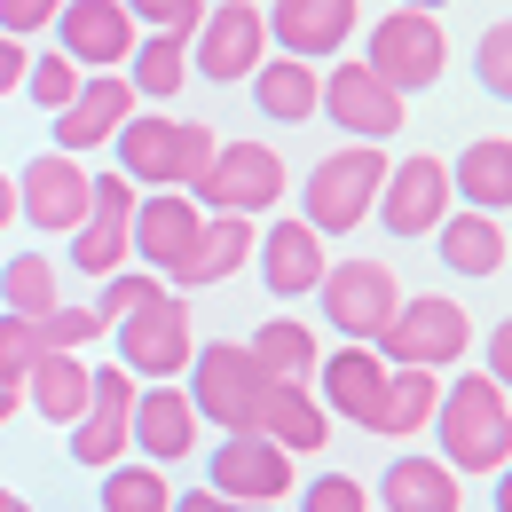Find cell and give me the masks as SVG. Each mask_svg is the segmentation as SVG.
Wrapping results in <instances>:
<instances>
[{
    "label": "cell",
    "mask_w": 512,
    "mask_h": 512,
    "mask_svg": "<svg viewBox=\"0 0 512 512\" xmlns=\"http://www.w3.org/2000/svg\"><path fill=\"white\" fill-rule=\"evenodd\" d=\"M253 221L245 213H205V229H197V253H190V276H182V292L197 284H221V276H237L245 260H253Z\"/></svg>",
    "instance_id": "1f68e13d"
},
{
    "label": "cell",
    "mask_w": 512,
    "mask_h": 512,
    "mask_svg": "<svg viewBox=\"0 0 512 512\" xmlns=\"http://www.w3.org/2000/svg\"><path fill=\"white\" fill-rule=\"evenodd\" d=\"M379 182H386V150L379 142H347V150H331V158L308 166L300 221H308L316 237H355V229L371 221V205H379Z\"/></svg>",
    "instance_id": "3957f363"
},
{
    "label": "cell",
    "mask_w": 512,
    "mask_h": 512,
    "mask_svg": "<svg viewBox=\"0 0 512 512\" xmlns=\"http://www.w3.org/2000/svg\"><path fill=\"white\" fill-rule=\"evenodd\" d=\"M87 339H103V316H95V308H48V316H40V347H56V355H79Z\"/></svg>",
    "instance_id": "f35d334b"
},
{
    "label": "cell",
    "mask_w": 512,
    "mask_h": 512,
    "mask_svg": "<svg viewBox=\"0 0 512 512\" xmlns=\"http://www.w3.org/2000/svg\"><path fill=\"white\" fill-rule=\"evenodd\" d=\"M40 355H48V347H40V323L32 316H0V379L24 386V371H32Z\"/></svg>",
    "instance_id": "74e56055"
},
{
    "label": "cell",
    "mask_w": 512,
    "mask_h": 512,
    "mask_svg": "<svg viewBox=\"0 0 512 512\" xmlns=\"http://www.w3.org/2000/svg\"><path fill=\"white\" fill-rule=\"evenodd\" d=\"M292 473H300V457L276 449L268 434H229V442H213L205 489L221 505H284L292 497Z\"/></svg>",
    "instance_id": "9c48e42d"
},
{
    "label": "cell",
    "mask_w": 512,
    "mask_h": 512,
    "mask_svg": "<svg viewBox=\"0 0 512 512\" xmlns=\"http://www.w3.org/2000/svg\"><path fill=\"white\" fill-rule=\"evenodd\" d=\"M300 512H371V489H363L355 473H316V481L300 489Z\"/></svg>",
    "instance_id": "ab89813d"
},
{
    "label": "cell",
    "mask_w": 512,
    "mask_h": 512,
    "mask_svg": "<svg viewBox=\"0 0 512 512\" xmlns=\"http://www.w3.org/2000/svg\"><path fill=\"white\" fill-rule=\"evenodd\" d=\"M87 379H95V371H87L79 355H56V347H48V355L24 371V402H32L48 426H79V410H87Z\"/></svg>",
    "instance_id": "4dcf8cb0"
},
{
    "label": "cell",
    "mask_w": 512,
    "mask_h": 512,
    "mask_svg": "<svg viewBox=\"0 0 512 512\" xmlns=\"http://www.w3.org/2000/svg\"><path fill=\"white\" fill-rule=\"evenodd\" d=\"M371 505L379 512H457V473H449L442 457H394L379 473V489H371Z\"/></svg>",
    "instance_id": "83f0119b"
},
{
    "label": "cell",
    "mask_w": 512,
    "mask_h": 512,
    "mask_svg": "<svg viewBox=\"0 0 512 512\" xmlns=\"http://www.w3.org/2000/svg\"><path fill=\"white\" fill-rule=\"evenodd\" d=\"M0 512H32V505H24V497H16V489H0Z\"/></svg>",
    "instance_id": "681fc988"
},
{
    "label": "cell",
    "mask_w": 512,
    "mask_h": 512,
    "mask_svg": "<svg viewBox=\"0 0 512 512\" xmlns=\"http://www.w3.org/2000/svg\"><path fill=\"white\" fill-rule=\"evenodd\" d=\"M316 379H323L316 402L331 410V418H355V426H371V410H379V386H386V363L363 347V339H347L339 355H323Z\"/></svg>",
    "instance_id": "cb8c5ba5"
},
{
    "label": "cell",
    "mask_w": 512,
    "mask_h": 512,
    "mask_svg": "<svg viewBox=\"0 0 512 512\" xmlns=\"http://www.w3.org/2000/svg\"><path fill=\"white\" fill-rule=\"evenodd\" d=\"M111 142H119V174H127L134 190H190L221 134L197 127V119H174V111H142Z\"/></svg>",
    "instance_id": "7a4b0ae2"
},
{
    "label": "cell",
    "mask_w": 512,
    "mask_h": 512,
    "mask_svg": "<svg viewBox=\"0 0 512 512\" xmlns=\"http://www.w3.org/2000/svg\"><path fill=\"white\" fill-rule=\"evenodd\" d=\"M449 197L473 205V213H505V205H512V134L465 142L457 166H449Z\"/></svg>",
    "instance_id": "4316f807"
},
{
    "label": "cell",
    "mask_w": 512,
    "mask_h": 512,
    "mask_svg": "<svg viewBox=\"0 0 512 512\" xmlns=\"http://www.w3.org/2000/svg\"><path fill=\"white\" fill-rule=\"evenodd\" d=\"M260 56H268V16H260L253 0H221V8H205V24L190 32V71L221 79V87L253 79Z\"/></svg>",
    "instance_id": "5bb4252c"
},
{
    "label": "cell",
    "mask_w": 512,
    "mask_h": 512,
    "mask_svg": "<svg viewBox=\"0 0 512 512\" xmlns=\"http://www.w3.org/2000/svg\"><path fill=\"white\" fill-rule=\"evenodd\" d=\"M24 64H32V56H24V40H8V32H0V95H16V87H24Z\"/></svg>",
    "instance_id": "ee69618b"
},
{
    "label": "cell",
    "mask_w": 512,
    "mask_h": 512,
    "mask_svg": "<svg viewBox=\"0 0 512 512\" xmlns=\"http://www.w3.org/2000/svg\"><path fill=\"white\" fill-rule=\"evenodd\" d=\"M174 505V481L166 465H103V512H166Z\"/></svg>",
    "instance_id": "e575fe53"
},
{
    "label": "cell",
    "mask_w": 512,
    "mask_h": 512,
    "mask_svg": "<svg viewBox=\"0 0 512 512\" xmlns=\"http://www.w3.org/2000/svg\"><path fill=\"white\" fill-rule=\"evenodd\" d=\"M245 355H253L268 379H284V386H308V379H316V363H323L316 331H308L300 316H268L253 339H245Z\"/></svg>",
    "instance_id": "f546056e"
},
{
    "label": "cell",
    "mask_w": 512,
    "mask_h": 512,
    "mask_svg": "<svg viewBox=\"0 0 512 512\" xmlns=\"http://www.w3.org/2000/svg\"><path fill=\"white\" fill-rule=\"evenodd\" d=\"M127 64H134L127 71L134 103H174V95H182V79H190V40H174V32H142Z\"/></svg>",
    "instance_id": "d6a6232c"
},
{
    "label": "cell",
    "mask_w": 512,
    "mask_h": 512,
    "mask_svg": "<svg viewBox=\"0 0 512 512\" xmlns=\"http://www.w3.org/2000/svg\"><path fill=\"white\" fill-rule=\"evenodd\" d=\"M505 371H512V331L497 323V331H489V379H505Z\"/></svg>",
    "instance_id": "f6af8a7d"
},
{
    "label": "cell",
    "mask_w": 512,
    "mask_h": 512,
    "mask_svg": "<svg viewBox=\"0 0 512 512\" xmlns=\"http://www.w3.org/2000/svg\"><path fill=\"white\" fill-rule=\"evenodd\" d=\"M87 197H95V174L71 158V150H40L24 174H16V213L40 229V237H71L87 221Z\"/></svg>",
    "instance_id": "7c38bea8"
},
{
    "label": "cell",
    "mask_w": 512,
    "mask_h": 512,
    "mask_svg": "<svg viewBox=\"0 0 512 512\" xmlns=\"http://www.w3.org/2000/svg\"><path fill=\"white\" fill-rule=\"evenodd\" d=\"M449 205H457V197H449V166L442 158H426V150H418V158H386L379 205H371V213L386 221V237H434Z\"/></svg>",
    "instance_id": "4fadbf2b"
},
{
    "label": "cell",
    "mask_w": 512,
    "mask_h": 512,
    "mask_svg": "<svg viewBox=\"0 0 512 512\" xmlns=\"http://www.w3.org/2000/svg\"><path fill=\"white\" fill-rule=\"evenodd\" d=\"M253 253H260V284H268L276 300H316L323 268H331V237H316V229L292 213V221H268V229H260Z\"/></svg>",
    "instance_id": "ffe728a7"
},
{
    "label": "cell",
    "mask_w": 512,
    "mask_h": 512,
    "mask_svg": "<svg viewBox=\"0 0 512 512\" xmlns=\"http://www.w3.org/2000/svg\"><path fill=\"white\" fill-rule=\"evenodd\" d=\"M465 347H473V316H465L457 300H442V292L402 300V308L379 323V339H371L379 363H410V371H457Z\"/></svg>",
    "instance_id": "5b68a950"
},
{
    "label": "cell",
    "mask_w": 512,
    "mask_h": 512,
    "mask_svg": "<svg viewBox=\"0 0 512 512\" xmlns=\"http://www.w3.org/2000/svg\"><path fill=\"white\" fill-rule=\"evenodd\" d=\"M316 111L331 119V127L347 134V142H386V134H402L410 119H402V95L386 87L371 64H331V79H323Z\"/></svg>",
    "instance_id": "9a60e30c"
},
{
    "label": "cell",
    "mask_w": 512,
    "mask_h": 512,
    "mask_svg": "<svg viewBox=\"0 0 512 512\" xmlns=\"http://www.w3.org/2000/svg\"><path fill=\"white\" fill-rule=\"evenodd\" d=\"M473 56H481V64H473V71H481V87H489V95H512V24H489Z\"/></svg>",
    "instance_id": "b9f144b4"
},
{
    "label": "cell",
    "mask_w": 512,
    "mask_h": 512,
    "mask_svg": "<svg viewBox=\"0 0 512 512\" xmlns=\"http://www.w3.org/2000/svg\"><path fill=\"white\" fill-rule=\"evenodd\" d=\"M134 24H150V32H174V40H190L197 24H205V0H127Z\"/></svg>",
    "instance_id": "60d3db41"
},
{
    "label": "cell",
    "mask_w": 512,
    "mask_h": 512,
    "mask_svg": "<svg viewBox=\"0 0 512 512\" xmlns=\"http://www.w3.org/2000/svg\"><path fill=\"white\" fill-rule=\"evenodd\" d=\"M363 24V0H276L268 8V48L300 56V64H331Z\"/></svg>",
    "instance_id": "e0dca14e"
},
{
    "label": "cell",
    "mask_w": 512,
    "mask_h": 512,
    "mask_svg": "<svg viewBox=\"0 0 512 512\" xmlns=\"http://www.w3.org/2000/svg\"><path fill=\"white\" fill-rule=\"evenodd\" d=\"M316 308L331 331H347V339H379V323L402 308V284H394V268L386 260H363V253H347V260H331L323 268V284H316Z\"/></svg>",
    "instance_id": "ba28073f"
},
{
    "label": "cell",
    "mask_w": 512,
    "mask_h": 512,
    "mask_svg": "<svg viewBox=\"0 0 512 512\" xmlns=\"http://www.w3.org/2000/svg\"><path fill=\"white\" fill-rule=\"evenodd\" d=\"M8 221H16V182L0 174V229H8Z\"/></svg>",
    "instance_id": "c3c4849f"
},
{
    "label": "cell",
    "mask_w": 512,
    "mask_h": 512,
    "mask_svg": "<svg viewBox=\"0 0 512 512\" xmlns=\"http://www.w3.org/2000/svg\"><path fill=\"white\" fill-rule=\"evenodd\" d=\"M402 8H426V16H442V8H449V0H402Z\"/></svg>",
    "instance_id": "f907efd6"
},
{
    "label": "cell",
    "mask_w": 512,
    "mask_h": 512,
    "mask_svg": "<svg viewBox=\"0 0 512 512\" xmlns=\"http://www.w3.org/2000/svg\"><path fill=\"white\" fill-rule=\"evenodd\" d=\"M197 229H205V213L190 205V190H150V197H134L127 245H134V260H142V268H158V276L182 292L190 253H197Z\"/></svg>",
    "instance_id": "30bf717a"
},
{
    "label": "cell",
    "mask_w": 512,
    "mask_h": 512,
    "mask_svg": "<svg viewBox=\"0 0 512 512\" xmlns=\"http://www.w3.org/2000/svg\"><path fill=\"white\" fill-rule=\"evenodd\" d=\"M166 512H229V505H221L213 489H182V497H174V505H166Z\"/></svg>",
    "instance_id": "bcb514c9"
},
{
    "label": "cell",
    "mask_w": 512,
    "mask_h": 512,
    "mask_svg": "<svg viewBox=\"0 0 512 512\" xmlns=\"http://www.w3.org/2000/svg\"><path fill=\"white\" fill-rule=\"evenodd\" d=\"M363 64L379 71L394 95H426L449 64L442 16H426V8H386L379 24H371V40H363Z\"/></svg>",
    "instance_id": "52a82bcc"
},
{
    "label": "cell",
    "mask_w": 512,
    "mask_h": 512,
    "mask_svg": "<svg viewBox=\"0 0 512 512\" xmlns=\"http://www.w3.org/2000/svg\"><path fill=\"white\" fill-rule=\"evenodd\" d=\"M127 442L142 449V465H182L197 449V410L174 379L158 386H134V418H127Z\"/></svg>",
    "instance_id": "7402d4cb"
},
{
    "label": "cell",
    "mask_w": 512,
    "mask_h": 512,
    "mask_svg": "<svg viewBox=\"0 0 512 512\" xmlns=\"http://www.w3.org/2000/svg\"><path fill=\"white\" fill-rule=\"evenodd\" d=\"M56 8H64V0H0V32H8V40L48 32V24H56Z\"/></svg>",
    "instance_id": "7bdbcfd3"
},
{
    "label": "cell",
    "mask_w": 512,
    "mask_h": 512,
    "mask_svg": "<svg viewBox=\"0 0 512 512\" xmlns=\"http://www.w3.org/2000/svg\"><path fill=\"white\" fill-rule=\"evenodd\" d=\"M0 300H8V316H48V308H64V276H56V260L48 253H16L0 268Z\"/></svg>",
    "instance_id": "836d02e7"
},
{
    "label": "cell",
    "mask_w": 512,
    "mask_h": 512,
    "mask_svg": "<svg viewBox=\"0 0 512 512\" xmlns=\"http://www.w3.org/2000/svg\"><path fill=\"white\" fill-rule=\"evenodd\" d=\"M229 512H276V505H229Z\"/></svg>",
    "instance_id": "816d5d0a"
},
{
    "label": "cell",
    "mask_w": 512,
    "mask_h": 512,
    "mask_svg": "<svg viewBox=\"0 0 512 512\" xmlns=\"http://www.w3.org/2000/svg\"><path fill=\"white\" fill-rule=\"evenodd\" d=\"M134 197H142V190H134L127 174H95V197H87V221L71 229V268H79V276H95V284H103V276H119V268L134 260V245H127Z\"/></svg>",
    "instance_id": "2e32d148"
},
{
    "label": "cell",
    "mask_w": 512,
    "mask_h": 512,
    "mask_svg": "<svg viewBox=\"0 0 512 512\" xmlns=\"http://www.w3.org/2000/svg\"><path fill=\"white\" fill-rule=\"evenodd\" d=\"M127 119H134L127 71H87V79H79V95L56 111V150H71V158H79V150H103Z\"/></svg>",
    "instance_id": "44dd1931"
},
{
    "label": "cell",
    "mask_w": 512,
    "mask_h": 512,
    "mask_svg": "<svg viewBox=\"0 0 512 512\" xmlns=\"http://www.w3.org/2000/svg\"><path fill=\"white\" fill-rule=\"evenodd\" d=\"M142 40V24L127 16V0H64L56 8V48L79 71H119Z\"/></svg>",
    "instance_id": "ac0fdd59"
},
{
    "label": "cell",
    "mask_w": 512,
    "mask_h": 512,
    "mask_svg": "<svg viewBox=\"0 0 512 512\" xmlns=\"http://www.w3.org/2000/svg\"><path fill=\"white\" fill-rule=\"evenodd\" d=\"M134 371H119V363H111V371H95V379H87V410H79V426H71V457H79V465H95V473H103V465H119V457H127V418H134Z\"/></svg>",
    "instance_id": "d6986e66"
},
{
    "label": "cell",
    "mask_w": 512,
    "mask_h": 512,
    "mask_svg": "<svg viewBox=\"0 0 512 512\" xmlns=\"http://www.w3.org/2000/svg\"><path fill=\"white\" fill-rule=\"evenodd\" d=\"M434 245H442V260L457 268V276H505V213H473V205H449L442 229H434Z\"/></svg>",
    "instance_id": "484cf974"
},
{
    "label": "cell",
    "mask_w": 512,
    "mask_h": 512,
    "mask_svg": "<svg viewBox=\"0 0 512 512\" xmlns=\"http://www.w3.org/2000/svg\"><path fill=\"white\" fill-rule=\"evenodd\" d=\"M253 434H268L276 449H292V457H316V449H331V410H323L308 386H284L268 379V394H260V418Z\"/></svg>",
    "instance_id": "603a6c76"
},
{
    "label": "cell",
    "mask_w": 512,
    "mask_h": 512,
    "mask_svg": "<svg viewBox=\"0 0 512 512\" xmlns=\"http://www.w3.org/2000/svg\"><path fill=\"white\" fill-rule=\"evenodd\" d=\"M434 434H442V465H449V473H505V465H512L505 379H489V371L449 379L442 402H434Z\"/></svg>",
    "instance_id": "6da1fadb"
},
{
    "label": "cell",
    "mask_w": 512,
    "mask_h": 512,
    "mask_svg": "<svg viewBox=\"0 0 512 512\" xmlns=\"http://www.w3.org/2000/svg\"><path fill=\"white\" fill-rule=\"evenodd\" d=\"M292 190L284 182V158L268 150V142H213V158H205V174L190 182V205L197 213H276V197Z\"/></svg>",
    "instance_id": "8992f818"
},
{
    "label": "cell",
    "mask_w": 512,
    "mask_h": 512,
    "mask_svg": "<svg viewBox=\"0 0 512 512\" xmlns=\"http://www.w3.org/2000/svg\"><path fill=\"white\" fill-rule=\"evenodd\" d=\"M316 95H323V71L300 64V56H260L253 64V103H260V119H276V127H308Z\"/></svg>",
    "instance_id": "f1b7e54d"
},
{
    "label": "cell",
    "mask_w": 512,
    "mask_h": 512,
    "mask_svg": "<svg viewBox=\"0 0 512 512\" xmlns=\"http://www.w3.org/2000/svg\"><path fill=\"white\" fill-rule=\"evenodd\" d=\"M434 402H442V371H410V363H386L379 410H371V434L379 442H418L434 426Z\"/></svg>",
    "instance_id": "d4e9b609"
},
{
    "label": "cell",
    "mask_w": 512,
    "mask_h": 512,
    "mask_svg": "<svg viewBox=\"0 0 512 512\" xmlns=\"http://www.w3.org/2000/svg\"><path fill=\"white\" fill-rule=\"evenodd\" d=\"M182 394H190L197 426H221V434H253L260 418V394H268V371H260L253 355L237 347V339H205L190 355V371H182Z\"/></svg>",
    "instance_id": "277c9868"
},
{
    "label": "cell",
    "mask_w": 512,
    "mask_h": 512,
    "mask_svg": "<svg viewBox=\"0 0 512 512\" xmlns=\"http://www.w3.org/2000/svg\"><path fill=\"white\" fill-rule=\"evenodd\" d=\"M16 410H24V386H16V379H0V426H8Z\"/></svg>",
    "instance_id": "7dc6e473"
},
{
    "label": "cell",
    "mask_w": 512,
    "mask_h": 512,
    "mask_svg": "<svg viewBox=\"0 0 512 512\" xmlns=\"http://www.w3.org/2000/svg\"><path fill=\"white\" fill-rule=\"evenodd\" d=\"M197 355V331H190V300L182 292H166L158 308H142V316L119 323V371H134V379H182Z\"/></svg>",
    "instance_id": "8fae6325"
},
{
    "label": "cell",
    "mask_w": 512,
    "mask_h": 512,
    "mask_svg": "<svg viewBox=\"0 0 512 512\" xmlns=\"http://www.w3.org/2000/svg\"><path fill=\"white\" fill-rule=\"evenodd\" d=\"M166 292H174V284H166L158 268H134V260H127L119 276H103V292H95V316H103V331H111V323H127V316H142V308H158Z\"/></svg>",
    "instance_id": "d590c367"
},
{
    "label": "cell",
    "mask_w": 512,
    "mask_h": 512,
    "mask_svg": "<svg viewBox=\"0 0 512 512\" xmlns=\"http://www.w3.org/2000/svg\"><path fill=\"white\" fill-rule=\"evenodd\" d=\"M79 79H87V71L56 48V56H32V64H24V95H32L40 111H64L71 95H79Z\"/></svg>",
    "instance_id": "8d00e7d4"
}]
</instances>
